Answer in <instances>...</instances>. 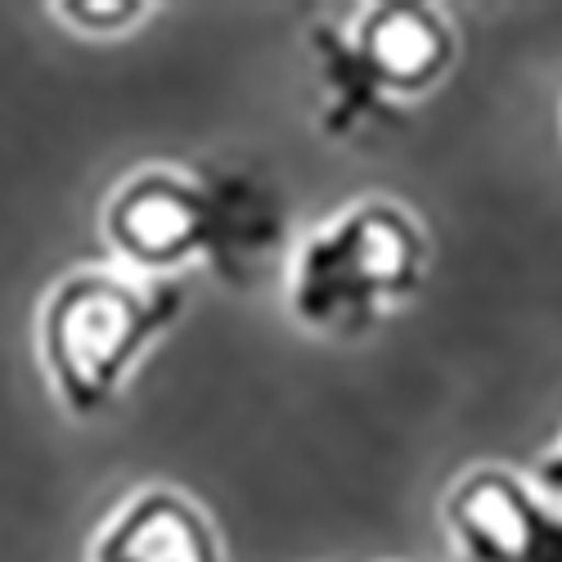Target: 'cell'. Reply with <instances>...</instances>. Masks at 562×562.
I'll return each mask as SVG.
<instances>
[{"label":"cell","mask_w":562,"mask_h":562,"mask_svg":"<svg viewBox=\"0 0 562 562\" xmlns=\"http://www.w3.org/2000/svg\"><path fill=\"white\" fill-rule=\"evenodd\" d=\"M90 562H225L203 508L167 486L131 495L90 544Z\"/></svg>","instance_id":"cell-6"},{"label":"cell","mask_w":562,"mask_h":562,"mask_svg":"<svg viewBox=\"0 0 562 562\" xmlns=\"http://www.w3.org/2000/svg\"><path fill=\"white\" fill-rule=\"evenodd\" d=\"M104 234L135 270L207 261L225 284H248L252 266L284 244V199L244 171L139 167L109 194Z\"/></svg>","instance_id":"cell-1"},{"label":"cell","mask_w":562,"mask_h":562,"mask_svg":"<svg viewBox=\"0 0 562 562\" xmlns=\"http://www.w3.org/2000/svg\"><path fill=\"white\" fill-rule=\"evenodd\" d=\"M536 482H540V491H544V495L562 499V446L536 463Z\"/></svg>","instance_id":"cell-8"},{"label":"cell","mask_w":562,"mask_h":562,"mask_svg":"<svg viewBox=\"0 0 562 562\" xmlns=\"http://www.w3.org/2000/svg\"><path fill=\"white\" fill-rule=\"evenodd\" d=\"M55 10L68 14V23L86 27V32H122L149 5H139V0H104V5L100 0H64V5H55Z\"/></svg>","instance_id":"cell-7"},{"label":"cell","mask_w":562,"mask_h":562,"mask_svg":"<svg viewBox=\"0 0 562 562\" xmlns=\"http://www.w3.org/2000/svg\"><path fill=\"white\" fill-rule=\"evenodd\" d=\"M441 513L468 562H562V518L508 468H473Z\"/></svg>","instance_id":"cell-5"},{"label":"cell","mask_w":562,"mask_h":562,"mask_svg":"<svg viewBox=\"0 0 562 562\" xmlns=\"http://www.w3.org/2000/svg\"><path fill=\"white\" fill-rule=\"evenodd\" d=\"M184 311L180 284H135L113 270H72L45 293L41 364L72 418H95L131 369Z\"/></svg>","instance_id":"cell-3"},{"label":"cell","mask_w":562,"mask_h":562,"mask_svg":"<svg viewBox=\"0 0 562 562\" xmlns=\"http://www.w3.org/2000/svg\"><path fill=\"white\" fill-rule=\"evenodd\" d=\"M311 50L324 86L319 131L329 139L364 122L401 131L409 100H424L454 68L459 41L450 19L424 0H379L351 27L315 23Z\"/></svg>","instance_id":"cell-2"},{"label":"cell","mask_w":562,"mask_h":562,"mask_svg":"<svg viewBox=\"0 0 562 562\" xmlns=\"http://www.w3.org/2000/svg\"><path fill=\"white\" fill-rule=\"evenodd\" d=\"M424 225L392 199H360L297 248L289 311L315 334L356 338L424 289Z\"/></svg>","instance_id":"cell-4"}]
</instances>
